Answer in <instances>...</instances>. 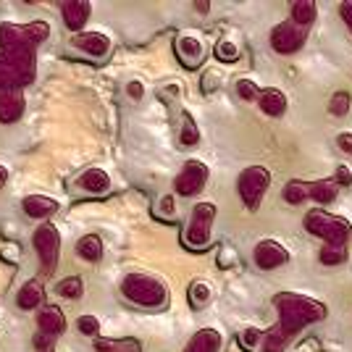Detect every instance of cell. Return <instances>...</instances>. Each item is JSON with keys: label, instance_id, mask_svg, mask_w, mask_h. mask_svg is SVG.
Instances as JSON below:
<instances>
[{"label": "cell", "instance_id": "1", "mask_svg": "<svg viewBox=\"0 0 352 352\" xmlns=\"http://www.w3.org/2000/svg\"><path fill=\"white\" fill-rule=\"evenodd\" d=\"M276 310H279V329L284 331V337L292 339L297 331H302L308 323H318L326 318V308L323 302L305 297V294L294 292H281L274 297Z\"/></svg>", "mask_w": 352, "mask_h": 352}, {"label": "cell", "instance_id": "2", "mask_svg": "<svg viewBox=\"0 0 352 352\" xmlns=\"http://www.w3.org/2000/svg\"><path fill=\"white\" fill-rule=\"evenodd\" d=\"M34 79V50L16 47L0 53V92L24 87Z\"/></svg>", "mask_w": 352, "mask_h": 352}, {"label": "cell", "instance_id": "3", "mask_svg": "<svg viewBox=\"0 0 352 352\" xmlns=\"http://www.w3.org/2000/svg\"><path fill=\"white\" fill-rule=\"evenodd\" d=\"M121 294L134 302V305H142V308H163L168 292L158 279L145 276V274H132L121 281Z\"/></svg>", "mask_w": 352, "mask_h": 352}, {"label": "cell", "instance_id": "4", "mask_svg": "<svg viewBox=\"0 0 352 352\" xmlns=\"http://www.w3.org/2000/svg\"><path fill=\"white\" fill-rule=\"evenodd\" d=\"M305 229L310 234L326 239L329 248H347V239H350V223L339 216H329L323 210H310L305 216Z\"/></svg>", "mask_w": 352, "mask_h": 352}, {"label": "cell", "instance_id": "5", "mask_svg": "<svg viewBox=\"0 0 352 352\" xmlns=\"http://www.w3.org/2000/svg\"><path fill=\"white\" fill-rule=\"evenodd\" d=\"M216 219V206L210 203H197L192 208L190 223L184 229V245L190 250H206L210 248V229Z\"/></svg>", "mask_w": 352, "mask_h": 352}, {"label": "cell", "instance_id": "6", "mask_svg": "<svg viewBox=\"0 0 352 352\" xmlns=\"http://www.w3.org/2000/svg\"><path fill=\"white\" fill-rule=\"evenodd\" d=\"M271 187V171L263 168V166H250L239 174V182H236V190H239V197L242 203L255 210L263 200L265 190Z\"/></svg>", "mask_w": 352, "mask_h": 352}, {"label": "cell", "instance_id": "7", "mask_svg": "<svg viewBox=\"0 0 352 352\" xmlns=\"http://www.w3.org/2000/svg\"><path fill=\"white\" fill-rule=\"evenodd\" d=\"M34 250L43 261V268L47 274L56 271V263H58V252H60V234L53 223H43L37 232H34Z\"/></svg>", "mask_w": 352, "mask_h": 352}, {"label": "cell", "instance_id": "8", "mask_svg": "<svg viewBox=\"0 0 352 352\" xmlns=\"http://www.w3.org/2000/svg\"><path fill=\"white\" fill-rule=\"evenodd\" d=\"M305 40H308V30L297 27L294 21H281L271 32V47L279 56H292V53H297L305 45Z\"/></svg>", "mask_w": 352, "mask_h": 352}, {"label": "cell", "instance_id": "9", "mask_svg": "<svg viewBox=\"0 0 352 352\" xmlns=\"http://www.w3.org/2000/svg\"><path fill=\"white\" fill-rule=\"evenodd\" d=\"M208 182V166L200 161H187L182 166V171L176 176L174 182V190L176 195H182V197H192V195H197V192H203Z\"/></svg>", "mask_w": 352, "mask_h": 352}, {"label": "cell", "instance_id": "10", "mask_svg": "<svg viewBox=\"0 0 352 352\" xmlns=\"http://www.w3.org/2000/svg\"><path fill=\"white\" fill-rule=\"evenodd\" d=\"M252 261H255V265L261 271H274V268H279V265H284L289 261V252L281 248L279 242L263 239V242H258L255 250H252Z\"/></svg>", "mask_w": 352, "mask_h": 352}, {"label": "cell", "instance_id": "11", "mask_svg": "<svg viewBox=\"0 0 352 352\" xmlns=\"http://www.w3.org/2000/svg\"><path fill=\"white\" fill-rule=\"evenodd\" d=\"M176 58L182 60V66L184 69H197L203 58H206V45L200 37H192V34H182V37H176Z\"/></svg>", "mask_w": 352, "mask_h": 352}, {"label": "cell", "instance_id": "12", "mask_svg": "<svg viewBox=\"0 0 352 352\" xmlns=\"http://www.w3.org/2000/svg\"><path fill=\"white\" fill-rule=\"evenodd\" d=\"M72 43H74L76 50H82V53L89 56V58H105V56H108V50H111V40L105 37L103 32H92V30L79 32Z\"/></svg>", "mask_w": 352, "mask_h": 352}, {"label": "cell", "instance_id": "13", "mask_svg": "<svg viewBox=\"0 0 352 352\" xmlns=\"http://www.w3.org/2000/svg\"><path fill=\"white\" fill-rule=\"evenodd\" d=\"M24 113V95L19 89L0 92V124H14Z\"/></svg>", "mask_w": 352, "mask_h": 352}, {"label": "cell", "instance_id": "14", "mask_svg": "<svg viewBox=\"0 0 352 352\" xmlns=\"http://www.w3.org/2000/svg\"><path fill=\"white\" fill-rule=\"evenodd\" d=\"M76 190L87 192V195H105L111 190V176L103 168H87L76 179Z\"/></svg>", "mask_w": 352, "mask_h": 352}, {"label": "cell", "instance_id": "15", "mask_svg": "<svg viewBox=\"0 0 352 352\" xmlns=\"http://www.w3.org/2000/svg\"><path fill=\"white\" fill-rule=\"evenodd\" d=\"M21 208H24V213L30 219H47V216H53L58 210V200L45 197V195H30V197H24Z\"/></svg>", "mask_w": 352, "mask_h": 352}, {"label": "cell", "instance_id": "16", "mask_svg": "<svg viewBox=\"0 0 352 352\" xmlns=\"http://www.w3.org/2000/svg\"><path fill=\"white\" fill-rule=\"evenodd\" d=\"M37 323H40V334H47V337H56L66 329V318H63L60 308H56V305H47V308L40 310Z\"/></svg>", "mask_w": 352, "mask_h": 352}, {"label": "cell", "instance_id": "17", "mask_svg": "<svg viewBox=\"0 0 352 352\" xmlns=\"http://www.w3.org/2000/svg\"><path fill=\"white\" fill-rule=\"evenodd\" d=\"M60 11H63V21H66L69 30H82L89 19V3H85V0L63 3Z\"/></svg>", "mask_w": 352, "mask_h": 352}, {"label": "cell", "instance_id": "18", "mask_svg": "<svg viewBox=\"0 0 352 352\" xmlns=\"http://www.w3.org/2000/svg\"><path fill=\"white\" fill-rule=\"evenodd\" d=\"M261 111L265 116H281L287 111V95L279 87H265L261 92Z\"/></svg>", "mask_w": 352, "mask_h": 352}, {"label": "cell", "instance_id": "19", "mask_svg": "<svg viewBox=\"0 0 352 352\" xmlns=\"http://www.w3.org/2000/svg\"><path fill=\"white\" fill-rule=\"evenodd\" d=\"M221 350V334L216 329H200L195 337L190 339L184 352H219Z\"/></svg>", "mask_w": 352, "mask_h": 352}, {"label": "cell", "instance_id": "20", "mask_svg": "<svg viewBox=\"0 0 352 352\" xmlns=\"http://www.w3.org/2000/svg\"><path fill=\"white\" fill-rule=\"evenodd\" d=\"M45 297V289L40 281H27L21 289H19V294H16V305L21 310H34L40 302H43Z\"/></svg>", "mask_w": 352, "mask_h": 352}, {"label": "cell", "instance_id": "21", "mask_svg": "<svg viewBox=\"0 0 352 352\" xmlns=\"http://www.w3.org/2000/svg\"><path fill=\"white\" fill-rule=\"evenodd\" d=\"M76 252H79V258H85L89 263H98L103 258V242H100V236L85 234L76 242Z\"/></svg>", "mask_w": 352, "mask_h": 352}, {"label": "cell", "instance_id": "22", "mask_svg": "<svg viewBox=\"0 0 352 352\" xmlns=\"http://www.w3.org/2000/svg\"><path fill=\"white\" fill-rule=\"evenodd\" d=\"M308 192L316 203H323V206H326V203H334V200H337L339 184L334 179H321V182L308 184Z\"/></svg>", "mask_w": 352, "mask_h": 352}, {"label": "cell", "instance_id": "23", "mask_svg": "<svg viewBox=\"0 0 352 352\" xmlns=\"http://www.w3.org/2000/svg\"><path fill=\"white\" fill-rule=\"evenodd\" d=\"M316 16H318V8H316L313 0H297V3H292V21L297 27L308 30L310 24L316 21Z\"/></svg>", "mask_w": 352, "mask_h": 352}, {"label": "cell", "instance_id": "24", "mask_svg": "<svg viewBox=\"0 0 352 352\" xmlns=\"http://www.w3.org/2000/svg\"><path fill=\"white\" fill-rule=\"evenodd\" d=\"M281 197H284L289 206H300V203H305L310 197L308 184H305V182H289V184H284Z\"/></svg>", "mask_w": 352, "mask_h": 352}, {"label": "cell", "instance_id": "25", "mask_svg": "<svg viewBox=\"0 0 352 352\" xmlns=\"http://www.w3.org/2000/svg\"><path fill=\"white\" fill-rule=\"evenodd\" d=\"M287 344H289V339L284 337V331L276 326V329L265 331L263 342H261V352H284L287 350Z\"/></svg>", "mask_w": 352, "mask_h": 352}, {"label": "cell", "instance_id": "26", "mask_svg": "<svg viewBox=\"0 0 352 352\" xmlns=\"http://www.w3.org/2000/svg\"><path fill=\"white\" fill-rule=\"evenodd\" d=\"M179 142L184 147H192L200 142V129H197V124L192 121L190 113H184L182 116V129H179Z\"/></svg>", "mask_w": 352, "mask_h": 352}, {"label": "cell", "instance_id": "27", "mask_svg": "<svg viewBox=\"0 0 352 352\" xmlns=\"http://www.w3.org/2000/svg\"><path fill=\"white\" fill-rule=\"evenodd\" d=\"M56 292H58L60 297H66V300H76V297H82L85 287H82V279H79V276H69V279L58 281Z\"/></svg>", "mask_w": 352, "mask_h": 352}, {"label": "cell", "instance_id": "28", "mask_svg": "<svg viewBox=\"0 0 352 352\" xmlns=\"http://www.w3.org/2000/svg\"><path fill=\"white\" fill-rule=\"evenodd\" d=\"M350 108H352V95L350 92H344V89L334 92V98L329 100V111H331L334 116H347Z\"/></svg>", "mask_w": 352, "mask_h": 352}, {"label": "cell", "instance_id": "29", "mask_svg": "<svg viewBox=\"0 0 352 352\" xmlns=\"http://www.w3.org/2000/svg\"><path fill=\"white\" fill-rule=\"evenodd\" d=\"M210 287H208L206 281H192L190 287V302L195 308H206L208 302H210Z\"/></svg>", "mask_w": 352, "mask_h": 352}, {"label": "cell", "instance_id": "30", "mask_svg": "<svg viewBox=\"0 0 352 352\" xmlns=\"http://www.w3.org/2000/svg\"><path fill=\"white\" fill-rule=\"evenodd\" d=\"M24 34H27V45L34 47L37 43H43L45 37L50 34V27L45 21H32L30 27H24Z\"/></svg>", "mask_w": 352, "mask_h": 352}, {"label": "cell", "instance_id": "31", "mask_svg": "<svg viewBox=\"0 0 352 352\" xmlns=\"http://www.w3.org/2000/svg\"><path fill=\"white\" fill-rule=\"evenodd\" d=\"M216 58L226 60V63L239 60V45H236L234 40H221V43L216 45Z\"/></svg>", "mask_w": 352, "mask_h": 352}, {"label": "cell", "instance_id": "32", "mask_svg": "<svg viewBox=\"0 0 352 352\" xmlns=\"http://www.w3.org/2000/svg\"><path fill=\"white\" fill-rule=\"evenodd\" d=\"M318 258H321L323 265H339L347 261V248H329V245H326Z\"/></svg>", "mask_w": 352, "mask_h": 352}, {"label": "cell", "instance_id": "33", "mask_svg": "<svg viewBox=\"0 0 352 352\" xmlns=\"http://www.w3.org/2000/svg\"><path fill=\"white\" fill-rule=\"evenodd\" d=\"M261 92H263V89L258 87L252 79H239V82H236V95H239L242 100H255V98L261 100Z\"/></svg>", "mask_w": 352, "mask_h": 352}, {"label": "cell", "instance_id": "34", "mask_svg": "<svg viewBox=\"0 0 352 352\" xmlns=\"http://www.w3.org/2000/svg\"><path fill=\"white\" fill-rule=\"evenodd\" d=\"M76 329H79V334H85V337H98V334H100V321H98L95 316H82V318L76 321Z\"/></svg>", "mask_w": 352, "mask_h": 352}, {"label": "cell", "instance_id": "35", "mask_svg": "<svg viewBox=\"0 0 352 352\" xmlns=\"http://www.w3.org/2000/svg\"><path fill=\"white\" fill-rule=\"evenodd\" d=\"M95 350L98 352H137V344L134 342H98L95 344Z\"/></svg>", "mask_w": 352, "mask_h": 352}, {"label": "cell", "instance_id": "36", "mask_svg": "<svg viewBox=\"0 0 352 352\" xmlns=\"http://www.w3.org/2000/svg\"><path fill=\"white\" fill-rule=\"evenodd\" d=\"M263 331H261V329H245V331H242V344H245V347H250V350H255V347H261V342H263Z\"/></svg>", "mask_w": 352, "mask_h": 352}, {"label": "cell", "instance_id": "37", "mask_svg": "<svg viewBox=\"0 0 352 352\" xmlns=\"http://www.w3.org/2000/svg\"><path fill=\"white\" fill-rule=\"evenodd\" d=\"M158 213L163 219H171L174 216V195H163L161 203H158Z\"/></svg>", "mask_w": 352, "mask_h": 352}, {"label": "cell", "instance_id": "38", "mask_svg": "<svg viewBox=\"0 0 352 352\" xmlns=\"http://www.w3.org/2000/svg\"><path fill=\"white\" fill-rule=\"evenodd\" d=\"M126 95H129L132 100H142V98H145V85H142L140 79H134V82L126 85Z\"/></svg>", "mask_w": 352, "mask_h": 352}, {"label": "cell", "instance_id": "39", "mask_svg": "<svg viewBox=\"0 0 352 352\" xmlns=\"http://www.w3.org/2000/svg\"><path fill=\"white\" fill-rule=\"evenodd\" d=\"M0 255H3L6 261H11V263H19V258H21V248H19V245H6V248L0 250Z\"/></svg>", "mask_w": 352, "mask_h": 352}, {"label": "cell", "instance_id": "40", "mask_svg": "<svg viewBox=\"0 0 352 352\" xmlns=\"http://www.w3.org/2000/svg\"><path fill=\"white\" fill-rule=\"evenodd\" d=\"M337 184H342V187H350L352 184V171L347 168V166H339L337 168V179H334Z\"/></svg>", "mask_w": 352, "mask_h": 352}, {"label": "cell", "instance_id": "41", "mask_svg": "<svg viewBox=\"0 0 352 352\" xmlns=\"http://www.w3.org/2000/svg\"><path fill=\"white\" fill-rule=\"evenodd\" d=\"M337 145L342 153H347V155H352V132H342L337 137Z\"/></svg>", "mask_w": 352, "mask_h": 352}, {"label": "cell", "instance_id": "42", "mask_svg": "<svg viewBox=\"0 0 352 352\" xmlns=\"http://www.w3.org/2000/svg\"><path fill=\"white\" fill-rule=\"evenodd\" d=\"M339 14H342L344 24H347L350 32H352V0H347V3H342V6H339Z\"/></svg>", "mask_w": 352, "mask_h": 352}, {"label": "cell", "instance_id": "43", "mask_svg": "<svg viewBox=\"0 0 352 352\" xmlns=\"http://www.w3.org/2000/svg\"><path fill=\"white\" fill-rule=\"evenodd\" d=\"M195 8H197L200 14H208V3H195Z\"/></svg>", "mask_w": 352, "mask_h": 352}, {"label": "cell", "instance_id": "44", "mask_svg": "<svg viewBox=\"0 0 352 352\" xmlns=\"http://www.w3.org/2000/svg\"><path fill=\"white\" fill-rule=\"evenodd\" d=\"M6 179H8V171H6V168H3V166H0V184H3V182H6Z\"/></svg>", "mask_w": 352, "mask_h": 352}]
</instances>
